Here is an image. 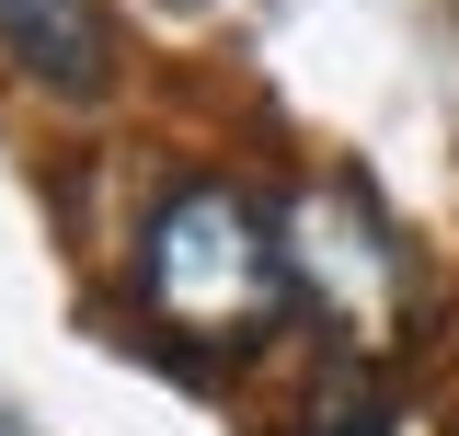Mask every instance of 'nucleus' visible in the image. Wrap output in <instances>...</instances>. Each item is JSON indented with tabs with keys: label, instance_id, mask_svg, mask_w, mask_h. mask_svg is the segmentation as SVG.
<instances>
[{
	"label": "nucleus",
	"instance_id": "1",
	"mask_svg": "<svg viewBox=\"0 0 459 436\" xmlns=\"http://www.w3.org/2000/svg\"><path fill=\"white\" fill-rule=\"evenodd\" d=\"M138 287L184 344H264L276 310L299 299V265H287V218H264L241 184H172L150 241H138Z\"/></svg>",
	"mask_w": 459,
	"mask_h": 436
},
{
	"label": "nucleus",
	"instance_id": "2",
	"mask_svg": "<svg viewBox=\"0 0 459 436\" xmlns=\"http://www.w3.org/2000/svg\"><path fill=\"white\" fill-rule=\"evenodd\" d=\"M287 265H299V299L356 344V356H391L425 287H413V241H402L368 184H310L287 207Z\"/></svg>",
	"mask_w": 459,
	"mask_h": 436
},
{
	"label": "nucleus",
	"instance_id": "3",
	"mask_svg": "<svg viewBox=\"0 0 459 436\" xmlns=\"http://www.w3.org/2000/svg\"><path fill=\"white\" fill-rule=\"evenodd\" d=\"M0 57L57 104H104L115 92V12L104 0H0Z\"/></svg>",
	"mask_w": 459,
	"mask_h": 436
},
{
	"label": "nucleus",
	"instance_id": "4",
	"mask_svg": "<svg viewBox=\"0 0 459 436\" xmlns=\"http://www.w3.org/2000/svg\"><path fill=\"white\" fill-rule=\"evenodd\" d=\"M0 436H23V425H0Z\"/></svg>",
	"mask_w": 459,
	"mask_h": 436
}]
</instances>
